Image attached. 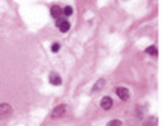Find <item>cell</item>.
<instances>
[{
	"instance_id": "1",
	"label": "cell",
	"mask_w": 162,
	"mask_h": 126,
	"mask_svg": "<svg viewBox=\"0 0 162 126\" xmlns=\"http://www.w3.org/2000/svg\"><path fill=\"white\" fill-rule=\"evenodd\" d=\"M12 116V107L9 104H0V120H6Z\"/></svg>"
},
{
	"instance_id": "2",
	"label": "cell",
	"mask_w": 162,
	"mask_h": 126,
	"mask_svg": "<svg viewBox=\"0 0 162 126\" xmlns=\"http://www.w3.org/2000/svg\"><path fill=\"white\" fill-rule=\"evenodd\" d=\"M66 111H68V107H66V105H57V107L53 110L51 117H53V119H59V117L65 116V113H66Z\"/></svg>"
},
{
	"instance_id": "3",
	"label": "cell",
	"mask_w": 162,
	"mask_h": 126,
	"mask_svg": "<svg viewBox=\"0 0 162 126\" xmlns=\"http://www.w3.org/2000/svg\"><path fill=\"white\" fill-rule=\"evenodd\" d=\"M57 26H59V30L62 32V33H66L68 30L71 29L69 21H66V20H63V18H59L57 20Z\"/></svg>"
},
{
	"instance_id": "4",
	"label": "cell",
	"mask_w": 162,
	"mask_h": 126,
	"mask_svg": "<svg viewBox=\"0 0 162 126\" xmlns=\"http://www.w3.org/2000/svg\"><path fill=\"white\" fill-rule=\"evenodd\" d=\"M116 93H117V96L122 99V101H128V99H129V90L125 89V87H117Z\"/></svg>"
},
{
	"instance_id": "5",
	"label": "cell",
	"mask_w": 162,
	"mask_h": 126,
	"mask_svg": "<svg viewBox=\"0 0 162 126\" xmlns=\"http://www.w3.org/2000/svg\"><path fill=\"white\" fill-rule=\"evenodd\" d=\"M51 15L56 18V20L62 18V15H63V9L60 8V6H57V5H53V6H51Z\"/></svg>"
},
{
	"instance_id": "6",
	"label": "cell",
	"mask_w": 162,
	"mask_h": 126,
	"mask_svg": "<svg viewBox=\"0 0 162 126\" xmlns=\"http://www.w3.org/2000/svg\"><path fill=\"white\" fill-rule=\"evenodd\" d=\"M101 107H102V110H110L113 107V101L110 96H105L102 98V101H101Z\"/></svg>"
},
{
	"instance_id": "7",
	"label": "cell",
	"mask_w": 162,
	"mask_h": 126,
	"mask_svg": "<svg viewBox=\"0 0 162 126\" xmlns=\"http://www.w3.org/2000/svg\"><path fill=\"white\" fill-rule=\"evenodd\" d=\"M50 83L53 86H60L62 84V78H60L59 74H56V72H51L50 74Z\"/></svg>"
},
{
	"instance_id": "8",
	"label": "cell",
	"mask_w": 162,
	"mask_h": 126,
	"mask_svg": "<svg viewBox=\"0 0 162 126\" xmlns=\"http://www.w3.org/2000/svg\"><path fill=\"white\" fill-rule=\"evenodd\" d=\"M104 84H105V80H102V78H101L99 81H98L96 84H95V87H93V90H92V93H96V92H99L101 89L104 87Z\"/></svg>"
},
{
	"instance_id": "9",
	"label": "cell",
	"mask_w": 162,
	"mask_h": 126,
	"mask_svg": "<svg viewBox=\"0 0 162 126\" xmlns=\"http://www.w3.org/2000/svg\"><path fill=\"white\" fill-rule=\"evenodd\" d=\"M146 53H147V54H152V56H156V54H158V50H156V47H155V45H152V47H148V48L146 50Z\"/></svg>"
},
{
	"instance_id": "10",
	"label": "cell",
	"mask_w": 162,
	"mask_h": 126,
	"mask_svg": "<svg viewBox=\"0 0 162 126\" xmlns=\"http://www.w3.org/2000/svg\"><path fill=\"white\" fill-rule=\"evenodd\" d=\"M72 12H74V9L71 8V6H66V8L63 9V15L65 17H69V15H72Z\"/></svg>"
},
{
	"instance_id": "11",
	"label": "cell",
	"mask_w": 162,
	"mask_h": 126,
	"mask_svg": "<svg viewBox=\"0 0 162 126\" xmlns=\"http://www.w3.org/2000/svg\"><path fill=\"white\" fill-rule=\"evenodd\" d=\"M108 126H122V122L120 120H111L108 123Z\"/></svg>"
},
{
	"instance_id": "12",
	"label": "cell",
	"mask_w": 162,
	"mask_h": 126,
	"mask_svg": "<svg viewBox=\"0 0 162 126\" xmlns=\"http://www.w3.org/2000/svg\"><path fill=\"white\" fill-rule=\"evenodd\" d=\"M59 50H60V45H59V44H53V47H51V51H53V53H57Z\"/></svg>"
}]
</instances>
